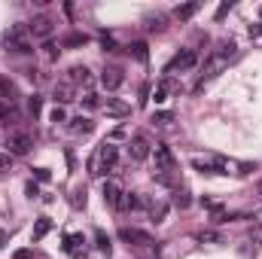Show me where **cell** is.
Returning a JSON list of instances; mask_svg holds the SVG:
<instances>
[{
	"label": "cell",
	"mask_w": 262,
	"mask_h": 259,
	"mask_svg": "<svg viewBox=\"0 0 262 259\" xmlns=\"http://www.w3.org/2000/svg\"><path fill=\"white\" fill-rule=\"evenodd\" d=\"M150 141H147V137L144 134H134L131 137V144H128V155H131V159L134 162H144V159H150Z\"/></svg>",
	"instance_id": "9c48e42d"
},
{
	"label": "cell",
	"mask_w": 262,
	"mask_h": 259,
	"mask_svg": "<svg viewBox=\"0 0 262 259\" xmlns=\"http://www.w3.org/2000/svg\"><path fill=\"white\" fill-rule=\"evenodd\" d=\"M0 92L6 95V104H12L15 98H19V92H15V85H12L9 79H0Z\"/></svg>",
	"instance_id": "cb8c5ba5"
},
{
	"label": "cell",
	"mask_w": 262,
	"mask_h": 259,
	"mask_svg": "<svg viewBox=\"0 0 262 259\" xmlns=\"http://www.w3.org/2000/svg\"><path fill=\"white\" fill-rule=\"evenodd\" d=\"M119 198H122V186L116 183V180H107V183H104V201H107V204H119Z\"/></svg>",
	"instance_id": "5bb4252c"
},
{
	"label": "cell",
	"mask_w": 262,
	"mask_h": 259,
	"mask_svg": "<svg viewBox=\"0 0 262 259\" xmlns=\"http://www.w3.org/2000/svg\"><path fill=\"white\" fill-rule=\"evenodd\" d=\"M128 52H131V55H134L137 61H147V58H150V55H147V43H144V40L131 43V46H128Z\"/></svg>",
	"instance_id": "603a6c76"
},
{
	"label": "cell",
	"mask_w": 262,
	"mask_h": 259,
	"mask_svg": "<svg viewBox=\"0 0 262 259\" xmlns=\"http://www.w3.org/2000/svg\"><path fill=\"white\" fill-rule=\"evenodd\" d=\"M12 168V155L9 152H0V171H9Z\"/></svg>",
	"instance_id": "d590c367"
},
{
	"label": "cell",
	"mask_w": 262,
	"mask_h": 259,
	"mask_svg": "<svg viewBox=\"0 0 262 259\" xmlns=\"http://www.w3.org/2000/svg\"><path fill=\"white\" fill-rule=\"evenodd\" d=\"M82 107H85V110H95V107H101L98 95H85V98H82Z\"/></svg>",
	"instance_id": "4dcf8cb0"
},
{
	"label": "cell",
	"mask_w": 262,
	"mask_h": 259,
	"mask_svg": "<svg viewBox=\"0 0 262 259\" xmlns=\"http://www.w3.org/2000/svg\"><path fill=\"white\" fill-rule=\"evenodd\" d=\"M168 89H171V82H168V79L159 82V89L152 92V101H155V104H165V101H168Z\"/></svg>",
	"instance_id": "484cf974"
},
{
	"label": "cell",
	"mask_w": 262,
	"mask_h": 259,
	"mask_svg": "<svg viewBox=\"0 0 262 259\" xmlns=\"http://www.w3.org/2000/svg\"><path fill=\"white\" fill-rule=\"evenodd\" d=\"M152 180L162 186H174V174H152Z\"/></svg>",
	"instance_id": "e575fe53"
},
{
	"label": "cell",
	"mask_w": 262,
	"mask_h": 259,
	"mask_svg": "<svg viewBox=\"0 0 262 259\" xmlns=\"http://www.w3.org/2000/svg\"><path fill=\"white\" fill-rule=\"evenodd\" d=\"M259 195H262V189H259Z\"/></svg>",
	"instance_id": "ee69618b"
},
{
	"label": "cell",
	"mask_w": 262,
	"mask_h": 259,
	"mask_svg": "<svg viewBox=\"0 0 262 259\" xmlns=\"http://www.w3.org/2000/svg\"><path fill=\"white\" fill-rule=\"evenodd\" d=\"M15 259H34V250H28V247L25 250H15Z\"/></svg>",
	"instance_id": "ab89813d"
},
{
	"label": "cell",
	"mask_w": 262,
	"mask_h": 259,
	"mask_svg": "<svg viewBox=\"0 0 262 259\" xmlns=\"http://www.w3.org/2000/svg\"><path fill=\"white\" fill-rule=\"evenodd\" d=\"M198 241H214V244H223V235L207 229V232H198Z\"/></svg>",
	"instance_id": "f546056e"
},
{
	"label": "cell",
	"mask_w": 262,
	"mask_h": 259,
	"mask_svg": "<svg viewBox=\"0 0 262 259\" xmlns=\"http://www.w3.org/2000/svg\"><path fill=\"white\" fill-rule=\"evenodd\" d=\"M195 64H198V52H195V49H183V52H177V55L168 61L165 74H174V71H192Z\"/></svg>",
	"instance_id": "8992f818"
},
{
	"label": "cell",
	"mask_w": 262,
	"mask_h": 259,
	"mask_svg": "<svg viewBox=\"0 0 262 259\" xmlns=\"http://www.w3.org/2000/svg\"><path fill=\"white\" fill-rule=\"evenodd\" d=\"M49 119H52V122H67V113H64V107H55V110L49 113Z\"/></svg>",
	"instance_id": "d6a6232c"
},
{
	"label": "cell",
	"mask_w": 262,
	"mask_h": 259,
	"mask_svg": "<svg viewBox=\"0 0 262 259\" xmlns=\"http://www.w3.org/2000/svg\"><path fill=\"white\" fill-rule=\"evenodd\" d=\"M15 119H19V113H15V107L12 104H0V125H9V122H15Z\"/></svg>",
	"instance_id": "d6986e66"
},
{
	"label": "cell",
	"mask_w": 262,
	"mask_h": 259,
	"mask_svg": "<svg viewBox=\"0 0 262 259\" xmlns=\"http://www.w3.org/2000/svg\"><path fill=\"white\" fill-rule=\"evenodd\" d=\"M28 31H31V37H37V40H49L52 31H55V22H52V15H37V19L28 25Z\"/></svg>",
	"instance_id": "ba28073f"
},
{
	"label": "cell",
	"mask_w": 262,
	"mask_h": 259,
	"mask_svg": "<svg viewBox=\"0 0 262 259\" xmlns=\"http://www.w3.org/2000/svg\"><path fill=\"white\" fill-rule=\"evenodd\" d=\"M25 192H28V195L34 198V195H40V189H37V183H34V180H31V183L25 186Z\"/></svg>",
	"instance_id": "f35d334b"
},
{
	"label": "cell",
	"mask_w": 262,
	"mask_h": 259,
	"mask_svg": "<svg viewBox=\"0 0 262 259\" xmlns=\"http://www.w3.org/2000/svg\"><path fill=\"white\" fill-rule=\"evenodd\" d=\"M165 22H168L165 15H150V19H147V31H165L168 28Z\"/></svg>",
	"instance_id": "d4e9b609"
},
{
	"label": "cell",
	"mask_w": 262,
	"mask_h": 259,
	"mask_svg": "<svg viewBox=\"0 0 262 259\" xmlns=\"http://www.w3.org/2000/svg\"><path fill=\"white\" fill-rule=\"evenodd\" d=\"M28 110L37 116V113L43 110V98H40V95H31V98H28Z\"/></svg>",
	"instance_id": "f1b7e54d"
},
{
	"label": "cell",
	"mask_w": 262,
	"mask_h": 259,
	"mask_svg": "<svg viewBox=\"0 0 262 259\" xmlns=\"http://www.w3.org/2000/svg\"><path fill=\"white\" fill-rule=\"evenodd\" d=\"M235 55H238V46H235V43H229V40L220 43L211 55H207V61H204V71H201V79H198V85H195V92L204 89L207 79H214L217 74H223V67H229V61H232Z\"/></svg>",
	"instance_id": "6da1fadb"
},
{
	"label": "cell",
	"mask_w": 262,
	"mask_h": 259,
	"mask_svg": "<svg viewBox=\"0 0 262 259\" xmlns=\"http://www.w3.org/2000/svg\"><path fill=\"white\" fill-rule=\"evenodd\" d=\"M31 147H34V137L28 131H9L6 134V152L12 155V159L15 155H28Z\"/></svg>",
	"instance_id": "5b68a950"
},
{
	"label": "cell",
	"mask_w": 262,
	"mask_h": 259,
	"mask_svg": "<svg viewBox=\"0 0 262 259\" xmlns=\"http://www.w3.org/2000/svg\"><path fill=\"white\" fill-rule=\"evenodd\" d=\"M85 43H89L85 34H67L64 37V46H85Z\"/></svg>",
	"instance_id": "4316f807"
},
{
	"label": "cell",
	"mask_w": 262,
	"mask_h": 259,
	"mask_svg": "<svg viewBox=\"0 0 262 259\" xmlns=\"http://www.w3.org/2000/svg\"><path fill=\"white\" fill-rule=\"evenodd\" d=\"M250 34L253 37H262V25H250Z\"/></svg>",
	"instance_id": "b9f144b4"
},
{
	"label": "cell",
	"mask_w": 262,
	"mask_h": 259,
	"mask_svg": "<svg viewBox=\"0 0 262 259\" xmlns=\"http://www.w3.org/2000/svg\"><path fill=\"white\" fill-rule=\"evenodd\" d=\"M74 204H76V207H79V204L85 207V189H76V192H74Z\"/></svg>",
	"instance_id": "74e56055"
},
{
	"label": "cell",
	"mask_w": 262,
	"mask_h": 259,
	"mask_svg": "<svg viewBox=\"0 0 262 259\" xmlns=\"http://www.w3.org/2000/svg\"><path fill=\"white\" fill-rule=\"evenodd\" d=\"M259 15H262V9H259Z\"/></svg>",
	"instance_id": "f6af8a7d"
},
{
	"label": "cell",
	"mask_w": 262,
	"mask_h": 259,
	"mask_svg": "<svg viewBox=\"0 0 262 259\" xmlns=\"http://www.w3.org/2000/svg\"><path fill=\"white\" fill-rule=\"evenodd\" d=\"M119 238L125 241V244H134V247H155L152 235L144 232V229H128V226H122V229H119Z\"/></svg>",
	"instance_id": "52a82bcc"
},
{
	"label": "cell",
	"mask_w": 262,
	"mask_h": 259,
	"mask_svg": "<svg viewBox=\"0 0 262 259\" xmlns=\"http://www.w3.org/2000/svg\"><path fill=\"white\" fill-rule=\"evenodd\" d=\"M52 101H55L58 107L61 104H71V101H76V89L67 79H61V82H55V89H52Z\"/></svg>",
	"instance_id": "30bf717a"
},
{
	"label": "cell",
	"mask_w": 262,
	"mask_h": 259,
	"mask_svg": "<svg viewBox=\"0 0 262 259\" xmlns=\"http://www.w3.org/2000/svg\"><path fill=\"white\" fill-rule=\"evenodd\" d=\"M79 244H85V238H82V235H64V250H67V253L82 256V253H79Z\"/></svg>",
	"instance_id": "ac0fdd59"
},
{
	"label": "cell",
	"mask_w": 262,
	"mask_h": 259,
	"mask_svg": "<svg viewBox=\"0 0 262 259\" xmlns=\"http://www.w3.org/2000/svg\"><path fill=\"white\" fill-rule=\"evenodd\" d=\"M104 110H107L110 116H128V104L125 101H119V98H107V101H104Z\"/></svg>",
	"instance_id": "9a60e30c"
},
{
	"label": "cell",
	"mask_w": 262,
	"mask_h": 259,
	"mask_svg": "<svg viewBox=\"0 0 262 259\" xmlns=\"http://www.w3.org/2000/svg\"><path fill=\"white\" fill-rule=\"evenodd\" d=\"M152 122H155V125H168V122H174V113L159 110V113H152Z\"/></svg>",
	"instance_id": "83f0119b"
},
{
	"label": "cell",
	"mask_w": 262,
	"mask_h": 259,
	"mask_svg": "<svg viewBox=\"0 0 262 259\" xmlns=\"http://www.w3.org/2000/svg\"><path fill=\"white\" fill-rule=\"evenodd\" d=\"M49 232H52V220H49V217H40L37 226H34V241H40V238L49 235Z\"/></svg>",
	"instance_id": "44dd1931"
},
{
	"label": "cell",
	"mask_w": 262,
	"mask_h": 259,
	"mask_svg": "<svg viewBox=\"0 0 262 259\" xmlns=\"http://www.w3.org/2000/svg\"><path fill=\"white\" fill-rule=\"evenodd\" d=\"M3 43H6V49H9V52H15V55H31V52H34V43H31V31H28V25H12V28L6 31Z\"/></svg>",
	"instance_id": "3957f363"
},
{
	"label": "cell",
	"mask_w": 262,
	"mask_h": 259,
	"mask_svg": "<svg viewBox=\"0 0 262 259\" xmlns=\"http://www.w3.org/2000/svg\"><path fill=\"white\" fill-rule=\"evenodd\" d=\"M67 82H71L74 89H76V85H89V82H92L89 67H85V64H74L71 71H67Z\"/></svg>",
	"instance_id": "7c38bea8"
},
{
	"label": "cell",
	"mask_w": 262,
	"mask_h": 259,
	"mask_svg": "<svg viewBox=\"0 0 262 259\" xmlns=\"http://www.w3.org/2000/svg\"><path fill=\"white\" fill-rule=\"evenodd\" d=\"M119 211H141L144 207V201H141V195L137 192H122V198H119Z\"/></svg>",
	"instance_id": "4fadbf2b"
},
{
	"label": "cell",
	"mask_w": 262,
	"mask_h": 259,
	"mask_svg": "<svg viewBox=\"0 0 262 259\" xmlns=\"http://www.w3.org/2000/svg\"><path fill=\"white\" fill-rule=\"evenodd\" d=\"M43 49H46V55H49L52 61H55V58H58V52H61V49H58L55 43H52V40H46V43H43Z\"/></svg>",
	"instance_id": "1f68e13d"
},
{
	"label": "cell",
	"mask_w": 262,
	"mask_h": 259,
	"mask_svg": "<svg viewBox=\"0 0 262 259\" xmlns=\"http://www.w3.org/2000/svg\"><path fill=\"white\" fill-rule=\"evenodd\" d=\"M229 9H232V3H220V9H217V19H223V15L229 12Z\"/></svg>",
	"instance_id": "60d3db41"
},
{
	"label": "cell",
	"mask_w": 262,
	"mask_h": 259,
	"mask_svg": "<svg viewBox=\"0 0 262 259\" xmlns=\"http://www.w3.org/2000/svg\"><path fill=\"white\" fill-rule=\"evenodd\" d=\"M122 82H125V74H122L119 67H107V71L101 74V85H104L107 92H116Z\"/></svg>",
	"instance_id": "8fae6325"
},
{
	"label": "cell",
	"mask_w": 262,
	"mask_h": 259,
	"mask_svg": "<svg viewBox=\"0 0 262 259\" xmlns=\"http://www.w3.org/2000/svg\"><path fill=\"white\" fill-rule=\"evenodd\" d=\"M3 241H6V232H0V247H3Z\"/></svg>",
	"instance_id": "7bdbcfd3"
},
{
	"label": "cell",
	"mask_w": 262,
	"mask_h": 259,
	"mask_svg": "<svg viewBox=\"0 0 262 259\" xmlns=\"http://www.w3.org/2000/svg\"><path fill=\"white\" fill-rule=\"evenodd\" d=\"M152 162H155V171H152V174H174V165H177V159H174V152H171L168 144H155Z\"/></svg>",
	"instance_id": "277c9868"
},
{
	"label": "cell",
	"mask_w": 262,
	"mask_h": 259,
	"mask_svg": "<svg viewBox=\"0 0 262 259\" xmlns=\"http://www.w3.org/2000/svg\"><path fill=\"white\" fill-rule=\"evenodd\" d=\"M198 9H201V3H198V0H192V3H183V6H177V9H174V19L186 22V19H192V15H195Z\"/></svg>",
	"instance_id": "e0dca14e"
},
{
	"label": "cell",
	"mask_w": 262,
	"mask_h": 259,
	"mask_svg": "<svg viewBox=\"0 0 262 259\" xmlns=\"http://www.w3.org/2000/svg\"><path fill=\"white\" fill-rule=\"evenodd\" d=\"M150 217H152V222H155V226H159V222H165V217H168V204H165V201H162V204H152Z\"/></svg>",
	"instance_id": "7402d4cb"
},
{
	"label": "cell",
	"mask_w": 262,
	"mask_h": 259,
	"mask_svg": "<svg viewBox=\"0 0 262 259\" xmlns=\"http://www.w3.org/2000/svg\"><path fill=\"white\" fill-rule=\"evenodd\" d=\"M116 162H119V147L110 144V141H104L95 155L89 159V174L92 177H104V174H113L116 171Z\"/></svg>",
	"instance_id": "7a4b0ae2"
},
{
	"label": "cell",
	"mask_w": 262,
	"mask_h": 259,
	"mask_svg": "<svg viewBox=\"0 0 262 259\" xmlns=\"http://www.w3.org/2000/svg\"><path fill=\"white\" fill-rule=\"evenodd\" d=\"M95 241H98V247H101V250H107V253H110V238L104 235V232H98V235H95Z\"/></svg>",
	"instance_id": "836d02e7"
},
{
	"label": "cell",
	"mask_w": 262,
	"mask_h": 259,
	"mask_svg": "<svg viewBox=\"0 0 262 259\" xmlns=\"http://www.w3.org/2000/svg\"><path fill=\"white\" fill-rule=\"evenodd\" d=\"M189 204H192L189 189H174V207H180V211H186Z\"/></svg>",
	"instance_id": "ffe728a7"
},
{
	"label": "cell",
	"mask_w": 262,
	"mask_h": 259,
	"mask_svg": "<svg viewBox=\"0 0 262 259\" xmlns=\"http://www.w3.org/2000/svg\"><path fill=\"white\" fill-rule=\"evenodd\" d=\"M71 131L74 134H92L95 131V122L89 116H76V119H71Z\"/></svg>",
	"instance_id": "2e32d148"
},
{
	"label": "cell",
	"mask_w": 262,
	"mask_h": 259,
	"mask_svg": "<svg viewBox=\"0 0 262 259\" xmlns=\"http://www.w3.org/2000/svg\"><path fill=\"white\" fill-rule=\"evenodd\" d=\"M34 177H37L40 183H46V180H49L52 174H49V171H46V168H34Z\"/></svg>",
	"instance_id": "8d00e7d4"
}]
</instances>
